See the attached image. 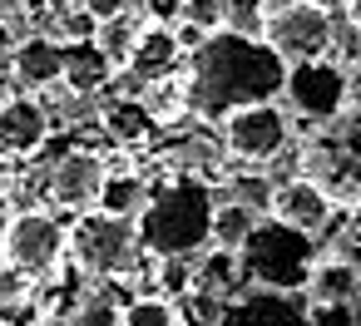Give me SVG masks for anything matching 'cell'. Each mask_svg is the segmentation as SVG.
Listing matches in <instances>:
<instances>
[{
    "instance_id": "obj_1",
    "label": "cell",
    "mask_w": 361,
    "mask_h": 326,
    "mask_svg": "<svg viewBox=\"0 0 361 326\" xmlns=\"http://www.w3.org/2000/svg\"><path fill=\"white\" fill-rule=\"evenodd\" d=\"M282 89H287V60L262 35L228 25V30H213L193 50L188 104L208 124H223L228 114H238L247 104H272Z\"/></svg>"
},
{
    "instance_id": "obj_2",
    "label": "cell",
    "mask_w": 361,
    "mask_h": 326,
    "mask_svg": "<svg viewBox=\"0 0 361 326\" xmlns=\"http://www.w3.org/2000/svg\"><path fill=\"white\" fill-rule=\"evenodd\" d=\"M213 213H218L213 183H203L193 173H178V178H164L159 188H149V203L134 218V227H139L144 252L159 257V262L203 257L213 247Z\"/></svg>"
},
{
    "instance_id": "obj_3",
    "label": "cell",
    "mask_w": 361,
    "mask_h": 326,
    "mask_svg": "<svg viewBox=\"0 0 361 326\" xmlns=\"http://www.w3.org/2000/svg\"><path fill=\"white\" fill-rule=\"evenodd\" d=\"M238 267H243V287L297 291L317 272V247L307 242V232H297V227L272 218V222H257L252 237L238 247Z\"/></svg>"
},
{
    "instance_id": "obj_4",
    "label": "cell",
    "mask_w": 361,
    "mask_h": 326,
    "mask_svg": "<svg viewBox=\"0 0 361 326\" xmlns=\"http://www.w3.org/2000/svg\"><path fill=\"white\" fill-rule=\"evenodd\" d=\"M302 163L307 178L322 183L336 203H361V109H341L336 119L317 124Z\"/></svg>"
},
{
    "instance_id": "obj_5",
    "label": "cell",
    "mask_w": 361,
    "mask_h": 326,
    "mask_svg": "<svg viewBox=\"0 0 361 326\" xmlns=\"http://www.w3.org/2000/svg\"><path fill=\"white\" fill-rule=\"evenodd\" d=\"M70 257H75V267H85L90 277H124V272H134L139 257H149V252H144V242H139L134 218H114V213L90 208V213H80L75 227H70Z\"/></svg>"
},
{
    "instance_id": "obj_6",
    "label": "cell",
    "mask_w": 361,
    "mask_h": 326,
    "mask_svg": "<svg viewBox=\"0 0 361 326\" xmlns=\"http://www.w3.org/2000/svg\"><path fill=\"white\" fill-rule=\"evenodd\" d=\"M287 65H302V60H326V45H331V15L317 11L312 0H272L262 11V30H257Z\"/></svg>"
},
{
    "instance_id": "obj_7",
    "label": "cell",
    "mask_w": 361,
    "mask_h": 326,
    "mask_svg": "<svg viewBox=\"0 0 361 326\" xmlns=\"http://www.w3.org/2000/svg\"><path fill=\"white\" fill-rule=\"evenodd\" d=\"M70 252V232L60 227V218L50 213H16L11 232H6V267L25 272V277H45L60 267V257Z\"/></svg>"
},
{
    "instance_id": "obj_8",
    "label": "cell",
    "mask_w": 361,
    "mask_h": 326,
    "mask_svg": "<svg viewBox=\"0 0 361 326\" xmlns=\"http://www.w3.org/2000/svg\"><path fill=\"white\" fill-rule=\"evenodd\" d=\"M282 94H287V104L302 119L326 124V119H336L346 109L351 84H346V75L331 60H302V65H287V89Z\"/></svg>"
},
{
    "instance_id": "obj_9",
    "label": "cell",
    "mask_w": 361,
    "mask_h": 326,
    "mask_svg": "<svg viewBox=\"0 0 361 326\" xmlns=\"http://www.w3.org/2000/svg\"><path fill=\"white\" fill-rule=\"evenodd\" d=\"M287 139H292V119H287V109H277V99L247 104V109L223 119V144L238 158H272Z\"/></svg>"
},
{
    "instance_id": "obj_10",
    "label": "cell",
    "mask_w": 361,
    "mask_h": 326,
    "mask_svg": "<svg viewBox=\"0 0 361 326\" xmlns=\"http://www.w3.org/2000/svg\"><path fill=\"white\" fill-rule=\"evenodd\" d=\"M104 178H109L104 158L90 153V149H75V153H65V158L50 168V203L80 218V213H90V208H99Z\"/></svg>"
},
{
    "instance_id": "obj_11",
    "label": "cell",
    "mask_w": 361,
    "mask_h": 326,
    "mask_svg": "<svg viewBox=\"0 0 361 326\" xmlns=\"http://www.w3.org/2000/svg\"><path fill=\"white\" fill-rule=\"evenodd\" d=\"M331 213H336V198H331L322 183H312L307 173L292 178V183H282V188L272 193V218L287 222V227H297V232H307V237H317V232L331 222Z\"/></svg>"
},
{
    "instance_id": "obj_12",
    "label": "cell",
    "mask_w": 361,
    "mask_h": 326,
    "mask_svg": "<svg viewBox=\"0 0 361 326\" xmlns=\"http://www.w3.org/2000/svg\"><path fill=\"white\" fill-rule=\"evenodd\" d=\"M45 139H50V109L40 99L16 94V99L0 104V149H6V153L25 158V153L45 149Z\"/></svg>"
},
{
    "instance_id": "obj_13",
    "label": "cell",
    "mask_w": 361,
    "mask_h": 326,
    "mask_svg": "<svg viewBox=\"0 0 361 326\" xmlns=\"http://www.w3.org/2000/svg\"><path fill=\"white\" fill-rule=\"evenodd\" d=\"M65 40H55V35H30V40H20L16 45V55H11V70H16V80L25 84V89H50V84H60L65 80Z\"/></svg>"
},
{
    "instance_id": "obj_14",
    "label": "cell",
    "mask_w": 361,
    "mask_h": 326,
    "mask_svg": "<svg viewBox=\"0 0 361 326\" xmlns=\"http://www.w3.org/2000/svg\"><path fill=\"white\" fill-rule=\"evenodd\" d=\"M178 55H183V40H178L173 25H144L139 40H134V55H129V70L124 75L154 84V80H164L178 65Z\"/></svg>"
},
{
    "instance_id": "obj_15",
    "label": "cell",
    "mask_w": 361,
    "mask_h": 326,
    "mask_svg": "<svg viewBox=\"0 0 361 326\" xmlns=\"http://www.w3.org/2000/svg\"><path fill=\"white\" fill-rule=\"evenodd\" d=\"M223 326H297V306L287 301V291H247L243 301H228Z\"/></svg>"
},
{
    "instance_id": "obj_16",
    "label": "cell",
    "mask_w": 361,
    "mask_h": 326,
    "mask_svg": "<svg viewBox=\"0 0 361 326\" xmlns=\"http://www.w3.org/2000/svg\"><path fill=\"white\" fill-rule=\"evenodd\" d=\"M65 80H70V89L75 94H94L99 84H109V75H114V65L104 60V50L94 45V40H80V45H65Z\"/></svg>"
},
{
    "instance_id": "obj_17",
    "label": "cell",
    "mask_w": 361,
    "mask_h": 326,
    "mask_svg": "<svg viewBox=\"0 0 361 326\" xmlns=\"http://www.w3.org/2000/svg\"><path fill=\"white\" fill-rule=\"evenodd\" d=\"M149 203V183L139 173H109L104 178V193H99V213H114V218H139Z\"/></svg>"
},
{
    "instance_id": "obj_18",
    "label": "cell",
    "mask_w": 361,
    "mask_h": 326,
    "mask_svg": "<svg viewBox=\"0 0 361 326\" xmlns=\"http://www.w3.org/2000/svg\"><path fill=\"white\" fill-rule=\"evenodd\" d=\"M312 301L317 306H346L351 296H356V267H346V262H317V272H312Z\"/></svg>"
},
{
    "instance_id": "obj_19",
    "label": "cell",
    "mask_w": 361,
    "mask_h": 326,
    "mask_svg": "<svg viewBox=\"0 0 361 326\" xmlns=\"http://www.w3.org/2000/svg\"><path fill=\"white\" fill-rule=\"evenodd\" d=\"M252 227H257V208H247V203H218V213H213V247H243L247 237H252Z\"/></svg>"
},
{
    "instance_id": "obj_20",
    "label": "cell",
    "mask_w": 361,
    "mask_h": 326,
    "mask_svg": "<svg viewBox=\"0 0 361 326\" xmlns=\"http://www.w3.org/2000/svg\"><path fill=\"white\" fill-rule=\"evenodd\" d=\"M104 129H109V139H119V144H139V139L154 129V114H149L139 99H119V104L104 109Z\"/></svg>"
},
{
    "instance_id": "obj_21",
    "label": "cell",
    "mask_w": 361,
    "mask_h": 326,
    "mask_svg": "<svg viewBox=\"0 0 361 326\" xmlns=\"http://www.w3.org/2000/svg\"><path fill=\"white\" fill-rule=\"evenodd\" d=\"M134 40H139V25H134L129 15H119V20H104V25H99V35H94V45L104 50V60H109L114 70H129Z\"/></svg>"
},
{
    "instance_id": "obj_22",
    "label": "cell",
    "mask_w": 361,
    "mask_h": 326,
    "mask_svg": "<svg viewBox=\"0 0 361 326\" xmlns=\"http://www.w3.org/2000/svg\"><path fill=\"white\" fill-rule=\"evenodd\" d=\"M223 311H228L223 296L183 291V301H178V326H223Z\"/></svg>"
},
{
    "instance_id": "obj_23",
    "label": "cell",
    "mask_w": 361,
    "mask_h": 326,
    "mask_svg": "<svg viewBox=\"0 0 361 326\" xmlns=\"http://www.w3.org/2000/svg\"><path fill=\"white\" fill-rule=\"evenodd\" d=\"M124 326H178V306L169 296H134L124 306Z\"/></svg>"
},
{
    "instance_id": "obj_24",
    "label": "cell",
    "mask_w": 361,
    "mask_h": 326,
    "mask_svg": "<svg viewBox=\"0 0 361 326\" xmlns=\"http://www.w3.org/2000/svg\"><path fill=\"white\" fill-rule=\"evenodd\" d=\"M25 291H30V277L0 262V306H16V301H25Z\"/></svg>"
},
{
    "instance_id": "obj_25",
    "label": "cell",
    "mask_w": 361,
    "mask_h": 326,
    "mask_svg": "<svg viewBox=\"0 0 361 326\" xmlns=\"http://www.w3.org/2000/svg\"><path fill=\"white\" fill-rule=\"evenodd\" d=\"M70 326H124V311H114L109 301H94V306H85Z\"/></svg>"
},
{
    "instance_id": "obj_26",
    "label": "cell",
    "mask_w": 361,
    "mask_h": 326,
    "mask_svg": "<svg viewBox=\"0 0 361 326\" xmlns=\"http://www.w3.org/2000/svg\"><path fill=\"white\" fill-rule=\"evenodd\" d=\"M80 6L104 25V20H119V15H129V0H80Z\"/></svg>"
},
{
    "instance_id": "obj_27",
    "label": "cell",
    "mask_w": 361,
    "mask_h": 326,
    "mask_svg": "<svg viewBox=\"0 0 361 326\" xmlns=\"http://www.w3.org/2000/svg\"><path fill=\"white\" fill-rule=\"evenodd\" d=\"M11 218H16V213H11V203L0 198V262H6V232H11Z\"/></svg>"
},
{
    "instance_id": "obj_28",
    "label": "cell",
    "mask_w": 361,
    "mask_h": 326,
    "mask_svg": "<svg viewBox=\"0 0 361 326\" xmlns=\"http://www.w3.org/2000/svg\"><path fill=\"white\" fill-rule=\"evenodd\" d=\"M317 11H326V15H336V11H351V0H312Z\"/></svg>"
},
{
    "instance_id": "obj_29",
    "label": "cell",
    "mask_w": 361,
    "mask_h": 326,
    "mask_svg": "<svg viewBox=\"0 0 361 326\" xmlns=\"http://www.w3.org/2000/svg\"><path fill=\"white\" fill-rule=\"evenodd\" d=\"M16 11H25V0H0V20L16 15Z\"/></svg>"
},
{
    "instance_id": "obj_30",
    "label": "cell",
    "mask_w": 361,
    "mask_h": 326,
    "mask_svg": "<svg viewBox=\"0 0 361 326\" xmlns=\"http://www.w3.org/2000/svg\"><path fill=\"white\" fill-rule=\"evenodd\" d=\"M351 25H356V35H361V0H351Z\"/></svg>"
},
{
    "instance_id": "obj_31",
    "label": "cell",
    "mask_w": 361,
    "mask_h": 326,
    "mask_svg": "<svg viewBox=\"0 0 361 326\" xmlns=\"http://www.w3.org/2000/svg\"><path fill=\"white\" fill-rule=\"evenodd\" d=\"M0 158H6V149H0Z\"/></svg>"
}]
</instances>
